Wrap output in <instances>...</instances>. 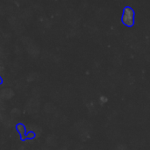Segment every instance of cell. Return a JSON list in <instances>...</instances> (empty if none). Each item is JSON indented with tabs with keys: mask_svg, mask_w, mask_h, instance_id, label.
<instances>
[{
	"mask_svg": "<svg viewBox=\"0 0 150 150\" xmlns=\"http://www.w3.org/2000/svg\"><path fill=\"white\" fill-rule=\"evenodd\" d=\"M122 22L127 25V26H132L134 24V11L131 7L127 6L124 9L123 15H122Z\"/></svg>",
	"mask_w": 150,
	"mask_h": 150,
	"instance_id": "cell-1",
	"label": "cell"
},
{
	"mask_svg": "<svg viewBox=\"0 0 150 150\" xmlns=\"http://www.w3.org/2000/svg\"><path fill=\"white\" fill-rule=\"evenodd\" d=\"M2 83V79H1V77H0V84Z\"/></svg>",
	"mask_w": 150,
	"mask_h": 150,
	"instance_id": "cell-2",
	"label": "cell"
}]
</instances>
